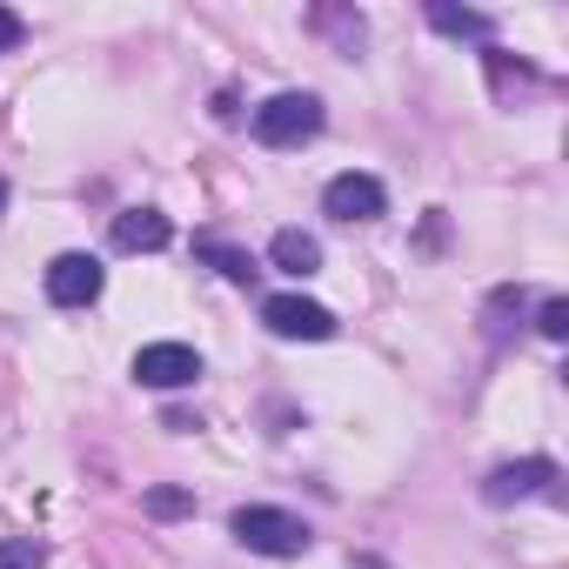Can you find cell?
I'll use <instances>...</instances> for the list:
<instances>
[{
  "instance_id": "obj_7",
  "label": "cell",
  "mask_w": 569,
  "mask_h": 569,
  "mask_svg": "<svg viewBox=\"0 0 569 569\" xmlns=\"http://www.w3.org/2000/svg\"><path fill=\"white\" fill-rule=\"evenodd\" d=\"M322 208H329L336 221H376V214L389 208V194H382L376 174H336V181L322 188Z\"/></svg>"
},
{
  "instance_id": "obj_15",
  "label": "cell",
  "mask_w": 569,
  "mask_h": 569,
  "mask_svg": "<svg viewBox=\"0 0 569 569\" xmlns=\"http://www.w3.org/2000/svg\"><path fill=\"white\" fill-rule=\"evenodd\" d=\"M21 34H28V21H21L14 8H0V54H14V48H21Z\"/></svg>"
},
{
  "instance_id": "obj_9",
  "label": "cell",
  "mask_w": 569,
  "mask_h": 569,
  "mask_svg": "<svg viewBox=\"0 0 569 569\" xmlns=\"http://www.w3.org/2000/svg\"><path fill=\"white\" fill-rule=\"evenodd\" d=\"M268 261L289 268V274H316V268H322V241L302 234V228H281V234L268 241Z\"/></svg>"
},
{
  "instance_id": "obj_5",
  "label": "cell",
  "mask_w": 569,
  "mask_h": 569,
  "mask_svg": "<svg viewBox=\"0 0 569 569\" xmlns=\"http://www.w3.org/2000/svg\"><path fill=\"white\" fill-rule=\"evenodd\" d=\"M549 482H556V462H549V456H522V462H502V469L482 482V502L509 509V502H529V496H542Z\"/></svg>"
},
{
  "instance_id": "obj_11",
  "label": "cell",
  "mask_w": 569,
  "mask_h": 569,
  "mask_svg": "<svg viewBox=\"0 0 569 569\" xmlns=\"http://www.w3.org/2000/svg\"><path fill=\"white\" fill-rule=\"evenodd\" d=\"M48 542L41 536H0V569H41Z\"/></svg>"
},
{
  "instance_id": "obj_10",
  "label": "cell",
  "mask_w": 569,
  "mask_h": 569,
  "mask_svg": "<svg viewBox=\"0 0 569 569\" xmlns=\"http://www.w3.org/2000/svg\"><path fill=\"white\" fill-rule=\"evenodd\" d=\"M194 254H201L208 268H221L228 281H254V254H248V248H228V241H194Z\"/></svg>"
},
{
  "instance_id": "obj_6",
  "label": "cell",
  "mask_w": 569,
  "mask_h": 569,
  "mask_svg": "<svg viewBox=\"0 0 569 569\" xmlns=\"http://www.w3.org/2000/svg\"><path fill=\"white\" fill-rule=\"evenodd\" d=\"M134 376H141L148 389H188V382L201 376V356H194L188 342H148V349L134 356Z\"/></svg>"
},
{
  "instance_id": "obj_8",
  "label": "cell",
  "mask_w": 569,
  "mask_h": 569,
  "mask_svg": "<svg viewBox=\"0 0 569 569\" xmlns=\"http://www.w3.org/2000/svg\"><path fill=\"white\" fill-rule=\"evenodd\" d=\"M168 241H174V228H168L161 208H121V214H114V248H121V254H154V248H168Z\"/></svg>"
},
{
  "instance_id": "obj_1",
  "label": "cell",
  "mask_w": 569,
  "mask_h": 569,
  "mask_svg": "<svg viewBox=\"0 0 569 569\" xmlns=\"http://www.w3.org/2000/svg\"><path fill=\"white\" fill-rule=\"evenodd\" d=\"M228 529H234V542H248L254 556H302V549L316 542L302 516H289V509H268V502H248V509H234V516H228Z\"/></svg>"
},
{
  "instance_id": "obj_12",
  "label": "cell",
  "mask_w": 569,
  "mask_h": 569,
  "mask_svg": "<svg viewBox=\"0 0 569 569\" xmlns=\"http://www.w3.org/2000/svg\"><path fill=\"white\" fill-rule=\"evenodd\" d=\"M429 21H436L442 34H489V21L469 14V8H429Z\"/></svg>"
},
{
  "instance_id": "obj_16",
  "label": "cell",
  "mask_w": 569,
  "mask_h": 569,
  "mask_svg": "<svg viewBox=\"0 0 569 569\" xmlns=\"http://www.w3.org/2000/svg\"><path fill=\"white\" fill-rule=\"evenodd\" d=\"M356 569H382V562H376V556H362V562H356Z\"/></svg>"
},
{
  "instance_id": "obj_17",
  "label": "cell",
  "mask_w": 569,
  "mask_h": 569,
  "mask_svg": "<svg viewBox=\"0 0 569 569\" xmlns=\"http://www.w3.org/2000/svg\"><path fill=\"white\" fill-rule=\"evenodd\" d=\"M0 208H8V181H0Z\"/></svg>"
},
{
  "instance_id": "obj_4",
  "label": "cell",
  "mask_w": 569,
  "mask_h": 569,
  "mask_svg": "<svg viewBox=\"0 0 569 569\" xmlns=\"http://www.w3.org/2000/svg\"><path fill=\"white\" fill-rule=\"evenodd\" d=\"M101 261L94 254H54L48 261V302L54 309H88V302H101Z\"/></svg>"
},
{
  "instance_id": "obj_13",
  "label": "cell",
  "mask_w": 569,
  "mask_h": 569,
  "mask_svg": "<svg viewBox=\"0 0 569 569\" xmlns=\"http://www.w3.org/2000/svg\"><path fill=\"white\" fill-rule=\"evenodd\" d=\"M536 329H542L549 342H562V336H569V302H562V296H549V302H542V316H536Z\"/></svg>"
},
{
  "instance_id": "obj_3",
  "label": "cell",
  "mask_w": 569,
  "mask_h": 569,
  "mask_svg": "<svg viewBox=\"0 0 569 569\" xmlns=\"http://www.w3.org/2000/svg\"><path fill=\"white\" fill-rule=\"evenodd\" d=\"M261 322L281 336V342H329L336 336V316L309 296H268L261 302Z\"/></svg>"
},
{
  "instance_id": "obj_2",
  "label": "cell",
  "mask_w": 569,
  "mask_h": 569,
  "mask_svg": "<svg viewBox=\"0 0 569 569\" xmlns=\"http://www.w3.org/2000/svg\"><path fill=\"white\" fill-rule=\"evenodd\" d=\"M316 134H322V101L316 94H274V101L254 108V141H268V148H302Z\"/></svg>"
},
{
  "instance_id": "obj_14",
  "label": "cell",
  "mask_w": 569,
  "mask_h": 569,
  "mask_svg": "<svg viewBox=\"0 0 569 569\" xmlns=\"http://www.w3.org/2000/svg\"><path fill=\"white\" fill-rule=\"evenodd\" d=\"M194 496L188 489H148V516H188Z\"/></svg>"
}]
</instances>
